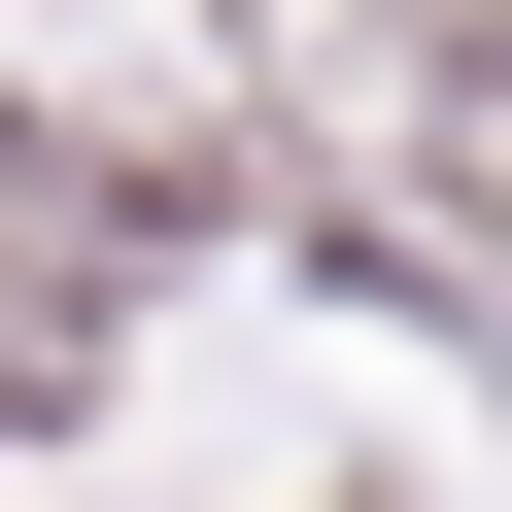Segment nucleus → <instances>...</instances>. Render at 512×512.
<instances>
[{"mask_svg": "<svg viewBox=\"0 0 512 512\" xmlns=\"http://www.w3.org/2000/svg\"><path fill=\"white\" fill-rule=\"evenodd\" d=\"M205 171H137V137H35L0 103V410H69V342H103V274L171 239Z\"/></svg>", "mask_w": 512, "mask_h": 512, "instance_id": "1", "label": "nucleus"}]
</instances>
